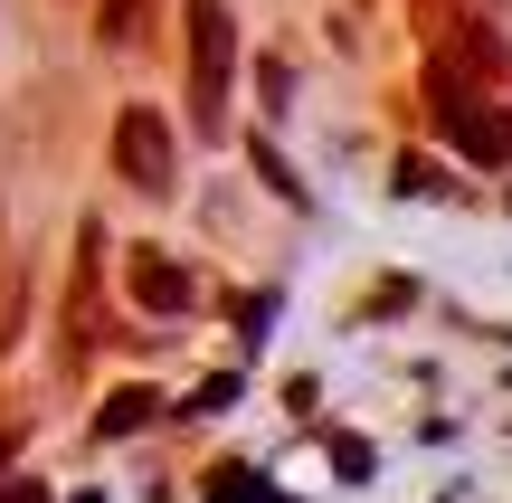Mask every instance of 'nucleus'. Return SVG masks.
Wrapping results in <instances>:
<instances>
[{"instance_id":"2","label":"nucleus","mask_w":512,"mask_h":503,"mask_svg":"<svg viewBox=\"0 0 512 503\" xmlns=\"http://www.w3.org/2000/svg\"><path fill=\"white\" fill-rule=\"evenodd\" d=\"M114 152H124V181H143V190L171 181V133H162V114H152V105H124V114H114Z\"/></svg>"},{"instance_id":"4","label":"nucleus","mask_w":512,"mask_h":503,"mask_svg":"<svg viewBox=\"0 0 512 503\" xmlns=\"http://www.w3.org/2000/svg\"><path fill=\"white\" fill-rule=\"evenodd\" d=\"M0 503H38V485H10V494H0Z\"/></svg>"},{"instance_id":"3","label":"nucleus","mask_w":512,"mask_h":503,"mask_svg":"<svg viewBox=\"0 0 512 503\" xmlns=\"http://www.w3.org/2000/svg\"><path fill=\"white\" fill-rule=\"evenodd\" d=\"M133 295H143L152 314H181V304H190V276H171L162 257H143V266H133Z\"/></svg>"},{"instance_id":"1","label":"nucleus","mask_w":512,"mask_h":503,"mask_svg":"<svg viewBox=\"0 0 512 503\" xmlns=\"http://www.w3.org/2000/svg\"><path fill=\"white\" fill-rule=\"evenodd\" d=\"M190 105H200V124H219V105H228V10L219 0H190Z\"/></svg>"},{"instance_id":"5","label":"nucleus","mask_w":512,"mask_h":503,"mask_svg":"<svg viewBox=\"0 0 512 503\" xmlns=\"http://www.w3.org/2000/svg\"><path fill=\"white\" fill-rule=\"evenodd\" d=\"M0 456H10V447H0Z\"/></svg>"}]
</instances>
